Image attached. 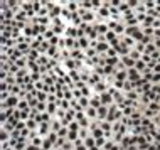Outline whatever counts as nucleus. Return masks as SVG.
<instances>
[{"mask_svg":"<svg viewBox=\"0 0 160 150\" xmlns=\"http://www.w3.org/2000/svg\"><path fill=\"white\" fill-rule=\"evenodd\" d=\"M126 34H128V35L131 34V37H133L135 40H141V39H143V34H141L140 30L136 29V27H131V29H128V30H126Z\"/></svg>","mask_w":160,"mask_h":150,"instance_id":"1","label":"nucleus"},{"mask_svg":"<svg viewBox=\"0 0 160 150\" xmlns=\"http://www.w3.org/2000/svg\"><path fill=\"white\" fill-rule=\"evenodd\" d=\"M120 116H121V115L116 111V106H115V104H111V108H109V111H108L106 120H108V121H113L115 118H120Z\"/></svg>","mask_w":160,"mask_h":150,"instance_id":"2","label":"nucleus"},{"mask_svg":"<svg viewBox=\"0 0 160 150\" xmlns=\"http://www.w3.org/2000/svg\"><path fill=\"white\" fill-rule=\"evenodd\" d=\"M128 81H130V83H138V81H140V74H138V71L131 69L130 72H128Z\"/></svg>","mask_w":160,"mask_h":150,"instance_id":"3","label":"nucleus"},{"mask_svg":"<svg viewBox=\"0 0 160 150\" xmlns=\"http://www.w3.org/2000/svg\"><path fill=\"white\" fill-rule=\"evenodd\" d=\"M91 131H93V135H94V138H96V140L104 137V131H103V130H99V128H98V125H93V126H91Z\"/></svg>","mask_w":160,"mask_h":150,"instance_id":"4","label":"nucleus"},{"mask_svg":"<svg viewBox=\"0 0 160 150\" xmlns=\"http://www.w3.org/2000/svg\"><path fill=\"white\" fill-rule=\"evenodd\" d=\"M111 101H113V98L109 96L108 93H103V94H101V104H103V106H108V104H111Z\"/></svg>","mask_w":160,"mask_h":150,"instance_id":"5","label":"nucleus"},{"mask_svg":"<svg viewBox=\"0 0 160 150\" xmlns=\"http://www.w3.org/2000/svg\"><path fill=\"white\" fill-rule=\"evenodd\" d=\"M116 62H118L116 57H104V59H101V64H109V66H113V64H116Z\"/></svg>","mask_w":160,"mask_h":150,"instance_id":"6","label":"nucleus"},{"mask_svg":"<svg viewBox=\"0 0 160 150\" xmlns=\"http://www.w3.org/2000/svg\"><path fill=\"white\" fill-rule=\"evenodd\" d=\"M76 120L79 121L81 125H86V123H88V120H86V118H84V115H83V111H77V113H76Z\"/></svg>","mask_w":160,"mask_h":150,"instance_id":"7","label":"nucleus"},{"mask_svg":"<svg viewBox=\"0 0 160 150\" xmlns=\"http://www.w3.org/2000/svg\"><path fill=\"white\" fill-rule=\"evenodd\" d=\"M126 78V71H118L116 72V83H121L123 84V79Z\"/></svg>","mask_w":160,"mask_h":150,"instance_id":"8","label":"nucleus"},{"mask_svg":"<svg viewBox=\"0 0 160 150\" xmlns=\"http://www.w3.org/2000/svg\"><path fill=\"white\" fill-rule=\"evenodd\" d=\"M84 145L88 147V150H91V148H94V147H96V145H94V140H93V138H86V140H84Z\"/></svg>","mask_w":160,"mask_h":150,"instance_id":"9","label":"nucleus"},{"mask_svg":"<svg viewBox=\"0 0 160 150\" xmlns=\"http://www.w3.org/2000/svg\"><path fill=\"white\" fill-rule=\"evenodd\" d=\"M115 35H116V34H115V30H108L104 37H106L108 40H111V42H115V40H116V39H115Z\"/></svg>","mask_w":160,"mask_h":150,"instance_id":"10","label":"nucleus"},{"mask_svg":"<svg viewBox=\"0 0 160 150\" xmlns=\"http://www.w3.org/2000/svg\"><path fill=\"white\" fill-rule=\"evenodd\" d=\"M160 110V104H158V101H153L152 104H150V111H153L155 115H157V111Z\"/></svg>","mask_w":160,"mask_h":150,"instance_id":"11","label":"nucleus"},{"mask_svg":"<svg viewBox=\"0 0 160 150\" xmlns=\"http://www.w3.org/2000/svg\"><path fill=\"white\" fill-rule=\"evenodd\" d=\"M143 51L147 52V54H150V52L153 54V52H155V44H147V47H145Z\"/></svg>","mask_w":160,"mask_h":150,"instance_id":"12","label":"nucleus"},{"mask_svg":"<svg viewBox=\"0 0 160 150\" xmlns=\"http://www.w3.org/2000/svg\"><path fill=\"white\" fill-rule=\"evenodd\" d=\"M89 104H91L93 108H99V106H101V99H99V98H94V99H93V101H91Z\"/></svg>","mask_w":160,"mask_h":150,"instance_id":"13","label":"nucleus"},{"mask_svg":"<svg viewBox=\"0 0 160 150\" xmlns=\"http://www.w3.org/2000/svg\"><path fill=\"white\" fill-rule=\"evenodd\" d=\"M51 145H54L52 142H51V140H44V143H42V150H47V148H51Z\"/></svg>","mask_w":160,"mask_h":150,"instance_id":"14","label":"nucleus"},{"mask_svg":"<svg viewBox=\"0 0 160 150\" xmlns=\"http://www.w3.org/2000/svg\"><path fill=\"white\" fill-rule=\"evenodd\" d=\"M123 62H125L126 66H130V67L135 64V61H133V59H130V57H125V59H123Z\"/></svg>","mask_w":160,"mask_h":150,"instance_id":"15","label":"nucleus"},{"mask_svg":"<svg viewBox=\"0 0 160 150\" xmlns=\"http://www.w3.org/2000/svg\"><path fill=\"white\" fill-rule=\"evenodd\" d=\"M99 81V76L98 74H93V76H89V83L93 84V83H98Z\"/></svg>","mask_w":160,"mask_h":150,"instance_id":"16","label":"nucleus"},{"mask_svg":"<svg viewBox=\"0 0 160 150\" xmlns=\"http://www.w3.org/2000/svg\"><path fill=\"white\" fill-rule=\"evenodd\" d=\"M150 81H153V83L160 81V72H155V74H152V79H150Z\"/></svg>","mask_w":160,"mask_h":150,"instance_id":"17","label":"nucleus"},{"mask_svg":"<svg viewBox=\"0 0 160 150\" xmlns=\"http://www.w3.org/2000/svg\"><path fill=\"white\" fill-rule=\"evenodd\" d=\"M113 147H115L113 142H106V143H104V147H103V150H111Z\"/></svg>","mask_w":160,"mask_h":150,"instance_id":"18","label":"nucleus"},{"mask_svg":"<svg viewBox=\"0 0 160 150\" xmlns=\"http://www.w3.org/2000/svg\"><path fill=\"white\" fill-rule=\"evenodd\" d=\"M108 57H115L116 56V49H108Z\"/></svg>","mask_w":160,"mask_h":150,"instance_id":"19","label":"nucleus"},{"mask_svg":"<svg viewBox=\"0 0 160 150\" xmlns=\"http://www.w3.org/2000/svg\"><path fill=\"white\" fill-rule=\"evenodd\" d=\"M66 133H67V130L66 128H59V131H57V135H59V137H66Z\"/></svg>","mask_w":160,"mask_h":150,"instance_id":"20","label":"nucleus"},{"mask_svg":"<svg viewBox=\"0 0 160 150\" xmlns=\"http://www.w3.org/2000/svg\"><path fill=\"white\" fill-rule=\"evenodd\" d=\"M66 66H67V67H71V69H72V67L76 66V62H74V61H71V59H67V61H66Z\"/></svg>","mask_w":160,"mask_h":150,"instance_id":"21","label":"nucleus"},{"mask_svg":"<svg viewBox=\"0 0 160 150\" xmlns=\"http://www.w3.org/2000/svg\"><path fill=\"white\" fill-rule=\"evenodd\" d=\"M69 130H71V131H77V123H76V121L69 125Z\"/></svg>","mask_w":160,"mask_h":150,"instance_id":"22","label":"nucleus"},{"mask_svg":"<svg viewBox=\"0 0 160 150\" xmlns=\"http://www.w3.org/2000/svg\"><path fill=\"white\" fill-rule=\"evenodd\" d=\"M143 67H145V62H143V61H138V62H136V69H143Z\"/></svg>","mask_w":160,"mask_h":150,"instance_id":"23","label":"nucleus"},{"mask_svg":"<svg viewBox=\"0 0 160 150\" xmlns=\"http://www.w3.org/2000/svg\"><path fill=\"white\" fill-rule=\"evenodd\" d=\"M101 145L104 147V140L103 138H98V140H96V147H101Z\"/></svg>","mask_w":160,"mask_h":150,"instance_id":"24","label":"nucleus"},{"mask_svg":"<svg viewBox=\"0 0 160 150\" xmlns=\"http://www.w3.org/2000/svg\"><path fill=\"white\" fill-rule=\"evenodd\" d=\"M79 104H81V106H88V99H86V98H81V101H79Z\"/></svg>","mask_w":160,"mask_h":150,"instance_id":"25","label":"nucleus"},{"mask_svg":"<svg viewBox=\"0 0 160 150\" xmlns=\"http://www.w3.org/2000/svg\"><path fill=\"white\" fill-rule=\"evenodd\" d=\"M152 91H153V93H157V94H160V86H157V84H155L153 88H152Z\"/></svg>","mask_w":160,"mask_h":150,"instance_id":"26","label":"nucleus"},{"mask_svg":"<svg viewBox=\"0 0 160 150\" xmlns=\"http://www.w3.org/2000/svg\"><path fill=\"white\" fill-rule=\"evenodd\" d=\"M79 44H81V46L84 47V46H88V40H86V39L83 37V39H79Z\"/></svg>","mask_w":160,"mask_h":150,"instance_id":"27","label":"nucleus"},{"mask_svg":"<svg viewBox=\"0 0 160 150\" xmlns=\"http://www.w3.org/2000/svg\"><path fill=\"white\" fill-rule=\"evenodd\" d=\"M69 138H71V140H76V131H71V133H69Z\"/></svg>","mask_w":160,"mask_h":150,"instance_id":"28","label":"nucleus"},{"mask_svg":"<svg viewBox=\"0 0 160 150\" xmlns=\"http://www.w3.org/2000/svg\"><path fill=\"white\" fill-rule=\"evenodd\" d=\"M104 72H106V74H109V72H111V67H109V66H104Z\"/></svg>","mask_w":160,"mask_h":150,"instance_id":"29","label":"nucleus"},{"mask_svg":"<svg viewBox=\"0 0 160 150\" xmlns=\"http://www.w3.org/2000/svg\"><path fill=\"white\" fill-rule=\"evenodd\" d=\"M155 37H158V40H160V30H155Z\"/></svg>","mask_w":160,"mask_h":150,"instance_id":"30","label":"nucleus"},{"mask_svg":"<svg viewBox=\"0 0 160 150\" xmlns=\"http://www.w3.org/2000/svg\"><path fill=\"white\" fill-rule=\"evenodd\" d=\"M148 150H158V148L155 147V145H150V148H148Z\"/></svg>","mask_w":160,"mask_h":150,"instance_id":"31","label":"nucleus"},{"mask_svg":"<svg viewBox=\"0 0 160 150\" xmlns=\"http://www.w3.org/2000/svg\"><path fill=\"white\" fill-rule=\"evenodd\" d=\"M155 71H157V72L160 71V64H157V66H155Z\"/></svg>","mask_w":160,"mask_h":150,"instance_id":"32","label":"nucleus"},{"mask_svg":"<svg viewBox=\"0 0 160 150\" xmlns=\"http://www.w3.org/2000/svg\"><path fill=\"white\" fill-rule=\"evenodd\" d=\"M155 147H157V148L160 150V142H155Z\"/></svg>","mask_w":160,"mask_h":150,"instance_id":"33","label":"nucleus"}]
</instances>
